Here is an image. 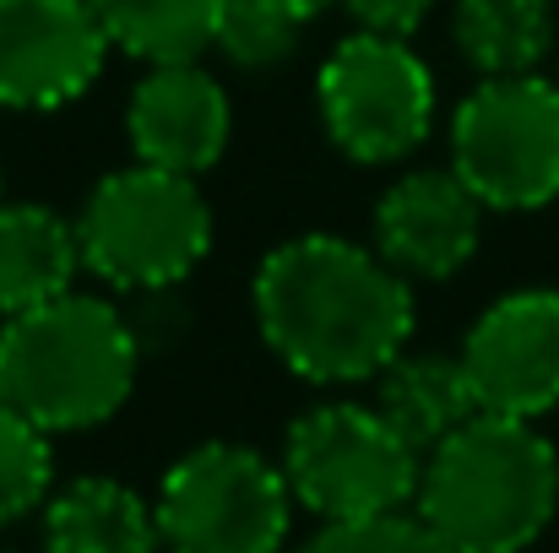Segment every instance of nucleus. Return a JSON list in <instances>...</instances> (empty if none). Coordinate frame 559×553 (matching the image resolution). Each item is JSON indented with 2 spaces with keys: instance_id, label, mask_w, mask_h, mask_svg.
I'll return each instance as SVG.
<instances>
[{
  "instance_id": "4468645a",
  "label": "nucleus",
  "mask_w": 559,
  "mask_h": 553,
  "mask_svg": "<svg viewBox=\"0 0 559 553\" xmlns=\"http://www.w3.org/2000/svg\"><path fill=\"white\" fill-rule=\"evenodd\" d=\"M49 553H164L158 510L120 478H76L44 500Z\"/></svg>"
},
{
  "instance_id": "f257e3e1",
  "label": "nucleus",
  "mask_w": 559,
  "mask_h": 553,
  "mask_svg": "<svg viewBox=\"0 0 559 553\" xmlns=\"http://www.w3.org/2000/svg\"><path fill=\"white\" fill-rule=\"evenodd\" d=\"M261 342L310 385L374 380L413 337V282L343 233H299L277 244L250 282Z\"/></svg>"
},
{
  "instance_id": "7ed1b4c3",
  "label": "nucleus",
  "mask_w": 559,
  "mask_h": 553,
  "mask_svg": "<svg viewBox=\"0 0 559 553\" xmlns=\"http://www.w3.org/2000/svg\"><path fill=\"white\" fill-rule=\"evenodd\" d=\"M136 332L93 293H60L0 326V401L44 434L109 423L136 390Z\"/></svg>"
},
{
  "instance_id": "f8f14e48",
  "label": "nucleus",
  "mask_w": 559,
  "mask_h": 553,
  "mask_svg": "<svg viewBox=\"0 0 559 553\" xmlns=\"http://www.w3.org/2000/svg\"><path fill=\"white\" fill-rule=\"evenodd\" d=\"M126 136H131L136 164L201 180L228 153L234 104L206 65L164 60L136 82V93L126 104Z\"/></svg>"
},
{
  "instance_id": "9d476101",
  "label": "nucleus",
  "mask_w": 559,
  "mask_h": 553,
  "mask_svg": "<svg viewBox=\"0 0 559 553\" xmlns=\"http://www.w3.org/2000/svg\"><path fill=\"white\" fill-rule=\"evenodd\" d=\"M109 49L87 0H0V109L38 115L82 98Z\"/></svg>"
},
{
  "instance_id": "4be33fe9",
  "label": "nucleus",
  "mask_w": 559,
  "mask_h": 553,
  "mask_svg": "<svg viewBox=\"0 0 559 553\" xmlns=\"http://www.w3.org/2000/svg\"><path fill=\"white\" fill-rule=\"evenodd\" d=\"M255 5H266V11H283V16H294V22H316L332 0H255Z\"/></svg>"
},
{
  "instance_id": "2eb2a0df",
  "label": "nucleus",
  "mask_w": 559,
  "mask_h": 553,
  "mask_svg": "<svg viewBox=\"0 0 559 553\" xmlns=\"http://www.w3.org/2000/svg\"><path fill=\"white\" fill-rule=\"evenodd\" d=\"M374 412L418 450L429 456L445 434H456L478 401L473 385L462 374V359H440V353H396L391 364L374 374Z\"/></svg>"
},
{
  "instance_id": "39448f33",
  "label": "nucleus",
  "mask_w": 559,
  "mask_h": 553,
  "mask_svg": "<svg viewBox=\"0 0 559 553\" xmlns=\"http://www.w3.org/2000/svg\"><path fill=\"white\" fill-rule=\"evenodd\" d=\"M283 478L294 505L321 521H365L413 510L424 456L374 412V401H326L283 440Z\"/></svg>"
},
{
  "instance_id": "aec40b11",
  "label": "nucleus",
  "mask_w": 559,
  "mask_h": 553,
  "mask_svg": "<svg viewBox=\"0 0 559 553\" xmlns=\"http://www.w3.org/2000/svg\"><path fill=\"white\" fill-rule=\"evenodd\" d=\"M294 553H451L413 510L365 516V521H321V532Z\"/></svg>"
},
{
  "instance_id": "dca6fc26",
  "label": "nucleus",
  "mask_w": 559,
  "mask_h": 553,
  "mask_svg": "<svg viewBox=\"0 0 559 553\" xmlns=\"http://www.w3.org/2000/svg\"><path fill=\"white\" fill-rule=\"evenodd\" d=\"M456 55L478 76H527L555 49L549 0H456L451 5Z\"/></svg>"
},
{
  "instance_id": "a211bd4d",
  "label": "nucleus",
  "mask_w": 559,
  "mask_h": 553,
  "mask_svg": "<svg viewBox=\"0 0 559 553\" xmlns=\"http://www.w3.org/2000/svg\"><path fill=\"white\" fill-rule=\"evenodd\" d=\"M55 483V450L38 423H27L11 401H0V527L22 521L49 500Z\"/></svg>"
},
{
  "instance_id": "f03ea898",
  "label": "nucleus",
  "mask_w": 559,
  "mask_h": 553,
  "mask_svg": "<svg viewBox=\"0 0 559 553\" xmlns=\"http://www.w3.org/2000/svg\"><path fill=\"white\" fill-rule=\"evenodd\" d=\"M559 510V450L527 423L473 412L424 467L413 516L451 553H522Z\"/></svg>"
},
{
  "instance_id": "0eeeda50",
  "label": "nucleus",
  "mask_w": 559,
  "mask_h": 553,
  "mask_svg": "<svg viewBox=\"0 0 559 553\" xmlns=\"http://www.w3.org/2000/svg\"><path fill=\"white\" fill-rule=\"evenodd\" d=\"M451 169L489 212H538L559 195V87L538 71L484 76L451 115Z\"/></svg>"
},
{
  "instance_id": "423d86ee",
  "label": "nucleus",
  "mask_w": 559,
  "mask_h": 553,
  "mask_svg": "<svg viewBox=\"0 0 559 553\" xmlns=\"http://www.w3.org/2000/svg\"><path fill=\"white\" fill-rule=\"evenodd\" d=\"M153 510L164 553H283L294 489L261 450L212 440L164 472Z\"/></svg>"
},
{
  "instance_id": "ddd939ff",
  "label": "nucleus",
  "mask_w": 559,
  "mask_h": 553,
  "mask_svg": "<svg viewBox=\"0 0 559 553\" xmlns=\"http://www.w3.org/2000/svg\"><path fill=\"white\" fill-rule=\"evenodd\" d=\"M76 272H82L76 223H66L38 201H0V321L71 293Z\"/></svg>"
},
{
  "instance_id": "20e7f679",
  "label": "nucleus",
  "mask_w": 559,
  "mask_h": 553,
  "mask_svg": "<svg viewBox=\"0 0 559 553\" xmlns=\"http://www.w3.org/2000/svg\"><path fill=\"white\" fill-rule=\"evenodd\" d=\"M82 266L120 293H158L186 282L212 250V206L175 169L131 164L93 184L76 217Z\"/></svg>"
},
{
  "instance_id": "1a4fd4ad",
  "label": "nucleus",
  "mask_w": 559,
  "mask_h": 553,
  "mask_svg": "<svg viewBox=\"0 0 559 553\" xmlns=\"http://www.w3.org/2000/svg\"><path fill=\"white\" fill-rule=\"evenodd\" d=\"M462 374L478 412L538 423L559 407V288L495 299L462 337Z\"/></svg>"
},
{
  "instance_id": "6ab92c4d",
  "label": "nucleus",
  "mask_w": 559,
  "mask_h": 553,
  "mask_svg": "<svg viewBox=\"0 0 559 553\" xmlns=\"http://www.w3.org/2000/svg\"><path fill=\"white\" fill-rule=\"evenodd\" d=\"M299 33H305V22H294L283 11H266L255 0H228L212 49L223 60H234L239 71H277L299 49Z\"/></svg>"
},
{
  "instance_id": "9b49d317",
  "label": "nucleus",
  "mask_w": 559,
  "mask_h": 553,
  "mask_svg": "<svg viewBox=\"0 0 559 553\" xmlns=\"http://www.w3.org/2000/svg\"><path fill=\"white\" fill-rule=\"evenodd\" d=\"M484 212L456 169H413L374 206V250L407 282H445L478 255Z\"/></svg>"
},
{
  "instance_id": "f3484780",
  "label": "nucleus",
  "mask_w": 559,
  "mask_h": 553,
  "mask_svg": "<svg viewBox=\"0 0 559 553\" xmlns=\"http://www.w3.org/2000/svg\"><path fill=\"white\" fill-rule=\"evenodd\" d=\"M87 5L104 22L115 49L147 65H164V60H195L201 49H212L228 0H87Z\"/></svg>"
},
{
  "instance_id": "6e6552de",
  "label": "nucleus",
  "mask_w": 559,
  "mask_h": 553,
  "mask_svg": "<svg viewBox=\"0 0 559 553\" xmlns=\"http://www.w3.org/2000/svg\"><path fill=\"white\" fill-rule=\"evenodd\" d=\"M316 109L348 164H396L435 125V76L407 38L354 33L321 60Z\"/></svg>"
},
{
  "instance_id": "412c9836",
  "label": "nucleus",
  "mask_w": 559,
  "mask_h": 553,
  "mask_svg": "<svg viewBox=\"0 0 559 553\" xmlns=\"http://www.w3.org/2000/svg\"><path fill=\"white\" fill-rule=\"evenodd\" d=\"M337 5L354 16L359 33H380V38H413L435 11V0H337Z\"/></svg>"
}]
</instances>
